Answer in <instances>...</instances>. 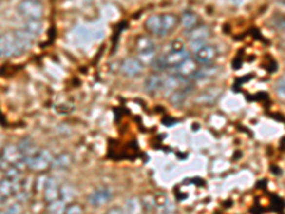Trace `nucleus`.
<instances>
[{
    "mask_svg": "<svg viewBox=\"0 0 285 214\" xmlns=\"http://www.w3.org/2000/svg\"><path fill=\"white\" fill-rule=\"evenodd\" d=\"M189 58H191V55L187 49L175 50V52H170V53H161L154 60L152 66L157 70H174Z\"/></svg>",
    "mask_w": 285,
    "mask_h": 214,
    "instance_id": "nucleus-1",
    "label": "nucleus"
},
{
    "mask_svg": "<svg viewBox=\"0 0 285 214\" xmlns=\"http://www.w3.org/2000/svg\"><path fill=\"white\" fill-rule=\"evenodd\" d=\"M135 52H137V58L144 64H152L154 60L157 58V44L150 36H138L135 39Z\"/></svg>",
    "mask_w": 285,
    "mask_h": 214,
    "instance_id": "nucleus-2",
    "label": "nucleus"
},
{
    "mask_svg": "<svg viewBox=\"0 0 285 214\" xmlns=\"http://www.w3.org/2000/svg\"><path fill=\"white\" fill-rule=\"evenodd\" d=\"M53 155L50 150L47 149H40L36 155H33L29 158H24L26 161V166L29 170L32 172H38V173H41V172H46L47 169H52V161H53Z\"/></svg>",
    "mask_w": 285,
    "mask_h": 214,
    "instance_id": "nucleus-3",
    "label": "nucleus"
},
{
    "mask_svg": "<svg viewBox=\"0 0 285 214\" xmlns=\"http://www.w3.org/2000/svg\"><path fill=\"white\" fill-rule=\"evenodd\" d=\"M18 12L26 20H41L44 16V4L41 0H20Z\"/></svg>",
    "mask_w": 285,
    "mask_h": 214,
    "instance_id": "nucleus-4",
    "label": "nucleus"
},
{
    "mask_svg": "<svg viewBox=\"0 0 285 214\" xmlns=\"http://www.w3.org/2000/svg\"><path fill=\"white\" fill-rule=\"evenodd\" d=\"M0 52L6 58L19 56L23 53L20 44L18 43V39L15 36V32H7V33L0 35Z\"/></svg>",
    "mask_w": 285,
    "mask_h": 214,
    "instance_id": "nucleus-5",
    "label": "nucleus"
},
{
    "mask_svg": "<svg viewBox=\"0 0 285 214\" xmlns=\"http://www.w3.org/2000/svg\"><path fill=\"white\" fill-rule=\"evenodd\" d=\"M218 56V50L215 46L212 44H204L198 49H195L191 55V58H194L201 67H206V66H211V63L217 58Z\"/></svg>",
    "mask_w": 285,
    "mask_h": 214,
    "instance_id": "nucleus-6",
    "label": "nucleus"
},
{
    "mask_svg": "<svg viewBox=\"0 0 285 214\" xmlns=\"http://www.w3.org/2000/svg\"><path fill=\"white\" fill-rule=\"evenodd\" d=\"M186 33H187L189 46H190L192 52L195 49L207 44V40H209V35H211V32H209V29L207 26H200V24L197 27H194L190 32H186Z\"/></svg>",
    "mask_w": 285,
    "mask_h": 214,
    "instance_id": "nucleus-7",
    "label": "nucleus"
},
{
    "mask_svg": "<svg viewBox=\"0 0 285 214\" xmlns=\"http://www.w3.org/2000/svg\"><path fill=\"white\" fill-rule=\"evenodd\" d=\"M200 69H201V66L192 58H189L187 60H184L178 67H175L172 70V73L189 81V80H195Z\"/></svg>",
    "mask_w": 285,
    "mask_h": 214,
    "instance_id": "nucleus-8",
    "label": "nucleus"
},
{
    "mask_svg": "<svg viewBox=\"0 0 285 214\" xmlns=\"http://www.w3.org/2000/svg\"><path fill=\"white\" fill-rule=\"evenodd\" d=\"M146 66L137 58H126L120 63V72L126 78H138L143 75Z\"/></svg>",
    "mask_w": 285,
    "mask_h": 214,
    "instance_id": "nucleus-9",
    "label": "nucleus"
},
{
    "mask_svg": "<svg viewBox=\"0 0 285 214\" xmlns=\"http://www.w3.org/2000/svg\"><path fill=\"white\" fill-rule=\"evenodd\" d=\"M0 160L3 163H6L7 166H16L21 161H24V157L21 156L18 144L9 143L6 147H3V150L0 153Z\"/></svg>",
    "mask_w": 285,
    "mask_h": 214,
    "instance_id": "nucleus-10",
    "label": "nucleus"
},
{
    "mask_svg": "<svg viewBox=\"0 0 285 214\" xmlns=\"http://www.w3.org/2000/svg\"><path fill=\"white\" fill-rule=\"evenodd\" d=\"M113 198V190L110 187H100V189H95L93 190L87 200L89 203L93 206V207H103L106 206L110 200Z\"/></svg>",
    "mask_w": 285,
    "mask_h": 214,
    "instance_id": "nucleus-11",
    "label": "nucleus"
},
{
    "mask_svg": "<svg viewBox=\"0 0 285 214\" xmlns=\"http://www.w3.org/2000/svg\"><path fill=\"white\" fill-rule=\"evenodd\" d=\"M144 27L146 30L157 38H166L164 35V26H163V13H154L152 16H149L144 21Z\"/></svg>",
    "mask_w": 285,
    "mask_h": 214,
    "instance_id": "nucleus-12",
    "label": "nucleus"
},
{
    "mask_svg": "<svg viewBox=\"0 0 285 214\" xmlns=\"http://www.w3.org/2000/svg\"><path fill=\"white\" fill-rule=\"evenodd\" d=\"M60 189H61V184L58 183V180L55 177H49L46 186H44V190H43V200L44 203H52V201H56L60 198Z\"/></svg>",
    "mask_w": 285,
    "mask_h": 214,
    "instance_id": "nucleus-13",
    "label": "nucleus"
},
{
    "mask_svg": "<svg viewBox=\"0 0 285 214\" xmlns=\"http://www.w3.org/2000/svg\"><path fill=\"white\" fill-rule=\"evenodd\" d=\"M221 93H223V90L220 87H209L195 97V103L201 104V106H211L218 100Z\"/></svg>",
    "mask_w": 285,
    "mask_h": 214,
    "instance_id": "nucleus-14",
    "label": "nucleus"
},
{
    "mask_svg": "<svg viewBox=\"0 0 285 214\" xmlns=\"http://www.w3.org/2000/svg\"><path fill=\"white\" fill-rule=\"evenodd\" d=\"M163 83H164V78L163 76H160L158 73H152V75L146 78L143 89L149 95H158L163 90Z\"/></svg>",
    "mask_w": 285,
    "mask_h": 214,
    "instance_id": "nucleus-15",
    "label": "nucleus"
},
{
    "mask_svg": "<svg viewBox=\"0 0 285 214\" xmlns=\"http://www.w3.org/2000/svg\"><path fill=\"white\" fill-rule=\"evenodd\" d=\"M178 24L186 30L190 32L194 27H197L200 24V19L197 16V13L191 12V10H186L178 16Z\"/></svg>",
    "mask_w": 285,
    "mask_h": 214,
    "instance_id": "nucleus-16",
    "label": "nucleus"
},
{
    "mask_svg": "<svg viewBox=\"0 0 285 214\" xmlns=\"http://www.w3.org/2000/svg\"><path fill=\"white\" fill-rule=\"evenodd\" d=\"M72 164H73V156L67 152H63V153L53 157L52 169L53 170H67L72 167Z\"/></svg>",
    "mask_w": 285,
    "mask_h": 214,
    "instance_id": "nucleus-17",
    "label": "nucleus"
},
{
    "mask_svg": "<svg viewBox=\"0 0 285 214\" xmlns=\"http://www.w3.org/2000/svg\"><path fill=\"white\" fill-rule=\"evenodd\" d=\"M18 146H19V150L20 153H21V156L24 157V158L32 157L40 150V147L36 144V141H33L32 138H23L21 141H19Z\"/></svg>",
    "mask_w": 285,
    "mask_h": 214,
    "instance_id": "nucleus-18",
    "label": "nucleus"
},
{
    "mask_svg": "<svg viewBox=\"0 0 285 214\" xmlns=\"http://www.w3.org/2000/svg\"><path fill=\"white\" fill-rule=\"evenodd\" d=\"M15 36H16V39H18V43L20 44V47H21V50H23V53L26 52V50H29L32 46H33V38L35 36H32L29 32H26L24 29H20V30H16L15 32Z\"/></svg>",
    "mask_w": 285,
    "mask_h": 214,
    "instance_id": "nucleus-19",
    "label": "nucleus"
},
{
    "mask_svg": "<svg viewBox=\"0 0 285 214\" xmlns=\"http://www.w3.org/2000/svg\"><path fill=\"white\" fill-rule=\"evenodd\" d=\"M163 26H164V35H171L177 26H178V16L175 13H163Z\"/></svg>",
    "mask_w": 285,
    "mask_h": 214,
    "instance_id": "nucleus-20",
    "label": "nucleus"
},
{
    "mask_svg": "<svg viewBox=\"0 0 285 214\" xmlns=\"http://www.w3.org/2000/svg\"><path fill=\"white\" fill-rule=\"evenodd\" d=\"M124 212L127 214H143V204L141 198L130 197L124 204Z\"/></svg>",
    "mask_w": 285,
    "mask_h": 214,
    "instance_id": "nucleus-21",
    "label": "nucleus"
},
{
    "mask_svg": "<svg viewBox=\"0 0 285 214\" xmlns=\"http://www.w3.org/2000/svg\"><path fill=\"white\" fill-rule=\"evenodd\" d=\"M66 206H67V203L61 198H58L56 201H52V203H47L46 214H64Z\"/></svg>",
    "mask_w": 285,
    "mask_h": 214,
    "instance_id": "nucleus-22",
    "label": "nucleus"
},
{
    "mask_svg": "<svg viewBox=\"0 0 285 214\" xmlns=\"http://www.w3.org/2000/svg\"><path fill=\"white\" fill-rule=\"evenodd\" d=\"M187 95H189L187 87H186V89H180V90H177V92L171 93L170 103L172 104V106H175V107H180V106H183V104L186 103V100H187Z\"/></svg>",
    "mask_w": 285,
    "mask_h": 214,
    "instance_id": "nucleus-23",
    "label": "nucleus"
},
{
    "mask_svg": "<svg viewBox=\"0 0 285 214\" xmlns=\"http://www.w3.org/2000/svg\"><path fill=\"white\" fill-rule=\"evenodd\" d=\"M77 193L73 186H70V184H61V189H60V198L61 200H64L69 204V203L75 201V197Z\"/></svg>",
    "mask_w": 285,
    "mask_h": 214,
    "instance_id": "nucleus-24",
    "label": "nucleus"
},
{
    "mask_svg": "<svg viewBox=\"0 0 285 214\" xmlns=\"http://www.w3.org/2000/svg\"><path fill=\"white\" fill-rule=\"evenodd\" d=\"M23 29L26 32H29L32 36H38L43 33V24L40 20H27Z\"/></svg>",
    "mask_w": 285,
    "mask_h": 214,
    "instance_id": "nucleus-25",
    "label": "nucleus"
},
{
    "mask_svg": "<svg viewBox=\"0 0 285 214\" xmlns=\"http://www.w3.org/2000/svg\"><path fill=\"white\" fill-rule=\"evenodd\" d=\"M141 204H143V212L146 213H152V210L157 206V200H155V195H146L143 198H141Z\"/></svg>",
    "mask_w": 285,
    "mask_h": 214,
    "instance_id": "nucleus-26",
    "label": "nucleus"
},
{
    "mask_svg": "<svg viewBox=\"0 0 285 214\" xmlns=\"http://www.w3.org/2000/svg\"><path fill=\"white\" fill-rule=\"evenodd\" d=\"M183 49H186V44H184V41L180 39H175L170 41L166 47H164V52L163 53H170V52H175V50H183Z\"/></svg>",
    "mask_w": 285,
    "mask_h": 214,
    "instance_id": "nucleus-27",
    "label": "nucleus"
},
{
    "mask_svg": "<svg viewBox=\"0 0 285 214\" xmlns=\"http://www.w3.org/2000/svg\"><path fill=\"white\" fill-rule=\"evenodd\" d=\"M64 214H84V207H83V204H80L77 201H72L66 206Z\"/></svg>",
    "mask_w": 285,
    "mask_h": 214,
    "instance_id": "nucleus-28",
    "label": "nucleus"
},
{
    "mask_svg": "<svg viewBox=\"0 0 285 214\" xmlns=\"http://www.w3.org/2000/svg\"><path fill=\"white\" fill-rule=\"evenodd\" d=\"M275 92L278 95V97L285 101V75L281 76L280 80L277 81V86H275Z\"/></svg>",
    "mask_w": 285,
    "mask_h": 214,
    "instance_id": "nucleus-29",
    "label": "nucleus"
},
{
    "mask_svg": "<svg viewBox=\"0 0 285 214\" xmlns=\"http://www.w3.org/2000/svg\"><path fill=\"white\" fill-rule=\"evenodd\" d=\"M106 214H127L124 212V209H120V207H112V209H109L107 210V213Z\"/></svg>",
    "mask_w": 285,
    "mask_h": 214,
    "instance_id": "nucleus-30",
    "label": "nucleus"
},
{
    "mask_svg": "<svg viewBox=\"0 0 285 214\" xmlns=\"http://www.w3.org/2000/svg\"><path fill=\"white\" fill-rule=\"evenodd\" d=\"M157 214H175L174 212H171V210H161V212H158Z\"/></svg>",
    "mask_w": 285,
    "mask_h": 214,
    "instance_id": "nucleus-31",
    "label": "nucleus"
},
{
    "mask_svg": "<svg viewBox=\"0 0 285 214\" xmlns=\"http://www.w3.org/2000/svg\"><path fill=\"white\" fill-rule=\"evenodd\" d=\"M280 3H283V4L285 6V0H280Z\"/></svg>",
    "mask_w": 285,
    "mask_h": 214,
    "instance_id": "nucleus-32",
    "label": "nucleus"
},
{
    "mask_svg": "<svg viewBox=\"0 0 285 214\" xmlns=\"http://www.w3.org/2000/svg\"><path fill=\"white\" fill-rule=\"evenodd\" d=\"M0 58H3V55H1V52H0Z\"/></svg>",
    "mask_w": 285,
    "mask_h": 214,
    "instance_id": "nucleus-33",
    "label": "nucleus"
}]
</instances>
